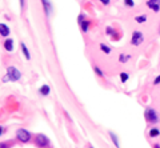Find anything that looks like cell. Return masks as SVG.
<instances>
[{
    "label": "cell",
    "mask_w": 160,
    "mask_h": 148,
    "mask_svg": "<svg viewBox=\"0 0 160 148\" xmlns=\"http://www.w3.org/2000/svg\"><path fill=\"white\" fill-rule=\"evenodd\" d=\"M7 76L11 81H18L21 78V72L16 67H8L7 68Z\"/></svg>",
    "instance_id": "cell-1"
},
{
    "label": "cell",
    "mask_w": 160,
    "mask_h": 148,
    "mask_svg": "<svg viewBox=\"0 0 160 148\" xmlns=\"http://www.w3.org/2000/svg\"><path fill=\"white\" fill-rule=\"evenodd\" d=\"M144 116H146L147 122L148 123H157L159 122V115L154 108H147L146 112H144Z\"/></svg>",
    "instance_id": "cell-2"
},
{
    "label": "cell",
    "mask_w": 160,
    "mask_h": 148,
    "mask_svg": "<svg viewBox=\"0 0 160 148\" xmlns=\"http://www.w3.org/2000/svg\"><path fill=\"white\" fill-rule=\"evenodd\" d=\"M16 137H18L19 142H21V143H28L29 140H31V134H29L27 130H24V128H20V130H18V132H16Z\"/></svg>",
    "instance_id": "cell-3"
},
{
    "label": "cell",
    "mask_w": 160,
    "mask_h": 148,
    "mask_svg": "<svg viewBox=\"0 0 160 148\" xmlns=\"http://www.w3.org/2000/svg\"><path fill=\"white\" fill-rule=\"evenodd\" d=\"M144 41V35H143L140 31H135L132 33V38H131V44L132 46H140V44Z\"/></svg>",
    "instance_id": "cell-4"
},
{
    "label": "cell",
    "mask_w": 160,
    "mask_h": 148,
    "mask_svg": "<svg viewBox=\"0 0 160 148\" xmlns=\"http://www.w3.org/2000/svg\"><path fill=\"white\" fill-rule=\"evenodd\" d=\"M35 143H36V145H39V147H47V145L50 144V139L43 134H38L35 137Z\"/></svg>",
    "instance_id": "cell-5"
},
{
    "label": "cell",
    "mask_w": 160,
    "mask_h": 148,
    "mask_svg": "<svg viewBox=\"0 0 160 148\" xmlns=\"http://www.w3.org/2000/svg\"><path fill=\"white\" fill-rule=\"evenodd\" d=\"M78 20H79V26L82 27L83 32H88V27H90L91 21L84 20V15H80V16L78 18Z\"/></svg>",
    "instance_id": "cell-6"
},
{
    "label": "cell",
    "mask_w": 160,
    "mask_h": 148,
    "mask_svg": "<svg viewBox=\"0 0 160 148\" xmlns=\"http://www.w3.org/2000/svg\"><path fill=\"white\" fill-rule=\"evenodd\" d=\"M147 6H148L151 9H154L155 12H159V9H160L159 0H148V1H147Z\"/></svg>",
    "instance_id": "cell-7"
},
{
    "label": "cell",
    "mask_w": 160,
    "mask_h": 148,
    "mask_svg": "<svg viewBox=\"0 0 160 148\" xmlns=\"http://www.w3.org/2000/svg\"><path fill=\"white\" fill-rule=\"evenodd\" d=\"M9 27L8 26H6V24H0V35L1 36H4V38H6V36H8L9 35Z\"/></svg>",
    "instance_id": "cell-8"
},
{
    "label": "cell",
    "mask_w": 160,
    "mask_h": 148,
    "mask_svg": "<svg viewBox=\"0 0 160 148\" xmlns=\"http://www.w3.org/2000/svg\"><path fill=\"white\" fill-rule=\"evenodd\" d=\"M39 92H40V95H43V96H48V95H50V92H51V88L48 87L47 84H44V85H41V87H40Z\"/></svg>",
    "instance_id": "cell-9"
},
{
    "label": "cell",
    "mask_w": 160,
    "mask_h": 148,
    "mask_svg": "<svg viewBox=\"0 0 160 148\" xmlns=\"http://www.w3.org/2000/svg\"><path fill=\"white\" fill-rule=\"evenodd\" d=\"M4 48H6V51H8V52L14 51V41H12L11 39H7V40L4 41Z\"/></svg>",
    "instance_id": "cell-10"
},
{
    "label": "cell",
    "mask_w": 160,
    "mask_h": 148,
    "mask_svg": "<svg viewBox=\"0 0 160 148\" xmlns=\"http://www.w3.org/2000/svg\"><path fill=\"white\" fill-rule=\"evenodd\" d=\"M21 49H23V53H24V56H26V59L29 60V59H31V55H29V51H28V48L26 47L24 43H21Z\"/></svg>",
    "instance_id": "cell-11"
},
{
    "label": "cell",
    "mask_w": 160,
    "mask_h": 148,
    "mask_svg": "<svg viewBox=\"0 0 160 148\" xmlns=\"http://www.w3.org/2000/svg\"><path fill=\"white\" fill-rule=\"evenodd\" d=\"M135 21H136V23H139V24L146 23V21H147V16H146V15H140V16H136V18H135Z\"/></svg>",
    "instance_id": "cell-12"
},
{
    "label": "cell",
    "mask_w": 160,
    "mask_h": 148,
    "mask_svg": "<svg viewBox=\"0 0 160 148\" xmlns=\"http://www.w3.org/2000/svg\"><path fill=\"white\" fill-rule=\"evenodd\" d=\"M159 135H160L159 128H151V131H149V136L151 137H157Z\"/></svg>",
    "instance_id": "cell-13"
},
{
    "label": "cell",
    "mask_w": 160,
    "mask_h": 148,
    "mask_svg": "<svg viewBox=\"0 0 160 148\" xmlns=\"http://www.w3.org/2000/svg\"><path fill=\"white\" fill-rule=\"evenodd\" d=\"M110 136H111V139H112V142H114V144L116 145V147H119V140H117V137H116V135L112 132V131H110Z\"/></svg>",
    "instance_id": "cell-14"
},
{
    "label": "cell",
    "mask_w": 160,
    "mask_h": 148,
    "mask_svg": "<svg viewBox=\"0 0 160 148\" xmlns=\"http://www.w3.org/2000/svg\"><path fill=\"white\" fill-rule=\"evenodd\" d=\"M100 49H102L105 55H110V53H111V48H110V47H107L105 44H100Z\"/></svg>",
    "instance_id": "cell-15"
},
{
    "label": "cell",
    "mask_w": 160,
    "mask_h": 148,
    "mask_svg": "<svg viewBox=\"0 0 160 148\" xmlns=\"http://www.w3.org/2000/svg\"><path fill=\"white\" fill-rule=\"evenodd\" d=\"M41 3L44 6V9H46V14H50V4H48V0H41Z\"/></svg>",
    "instance_id": "cell-16"
},
{
    "label": "cell",
    "mask_w": 160,
    "mask_h": 148,
    "mask_svg": "<svg viewBox=\"0 0 160 148\" xmlns=\"http://www.w3.org/2000/svg\"><path fill=\"white\" fill-rule=\"evenodd\" d=\"M120 80H122V83H125V81L128 80V73L127 72H122V73H120Z\"/></svg>",
    "instance_id": "cell-17"
},
{
    "label": "cell",
    "mask_w": 160,
    "mask_h": 148,
    "mask_svg": "<svg viewBox=\"0 0 160 148\" xmlns=\"http://www.w3.org/2000/svg\"><path fill=\"white\" fill-rule=\"evenodd\" d=\"M129 58H131V56H129V55H127V56H124V55H120V56H119V61H122V63H125V61H127Z\"/></svg>",
    "instance_id": "cell-18"
},
{
    "label": "cell",
    "mask_w": 160,
    "mask_h": 148,
    "mask_svg": "<svg viewBox=\"0 0 160 148\" xmlns=\"http://www.w3.org/2000/svg\"><path fill=\"white\" fill-rule=\"evenodd\" d=\"M93 70H95V72H96V75H97V76H102V78H103V76H104V75H103V71L100 70L99 67H95V68H93Z\"/></svg>",
    "instance_id": "cell-19"
},
{
    "label": "cell",
    "mask_w": 160,
    "mask_h": 148,
    "mask_svg": "<svg viewBox=\"0 0 160 148\" xmlns=\"http://www.w3.org/2000/svg\"><path fill=\"white\" fill-rule=\"evenodd\" d=\"M124 3H125V6H128V7H134L135 6L134 0H124Z\"/></svg>",
    "instance_id": "cell-20"
},
{
    "label": "cell",
    "mask_w": 160,
    "mask_h": 148,
    "mask_svg": "<svg viewBox=\"0 0 160 148\" xmlns=\"http://www.w3.org/2000/svg\"><path fill=\"white\" fill-rule=\"evenodd\" d=\"M154 84H155V85L160 84V75L157 76V78H156V79H155V80H154Z\"/></svg>",
    "instance_id": "cell-21"
},
{
    "label": "cell",
    "mask_w": 160,
    "mask_h": 148,
    "mask_svg": "<svg viewBox=\"0 0 160 148\" xmlns=\"http://www.w3.org/2000/svg\"><path fill=\"white\" fill-rule=\"evenodd\" d=\"M99 1L102 4H104V6H108V4H110V0H99Z\"/></svg>",
    "instance_id": "cell-22"
},
{
    "label": "cell",
    "mask_w": 160,
    "mask_h": 148,
    "mask_svg": "<svg viewBox=\"0 0 160 148\" xmlns=\"http://www.w3.org/2000/svg\"><path fill=\"white\" fill-rule=\"evenodd\" d=\"M24 4H26V0H20V7L24 8Z\"/></svg>",
    "instance_id": "cell-23"
},
{
    "label": "cell",
    "mask_w": 160,
    "mask_h": 148,
    "mask_svg": "<svg viewBox=\"0 0 160 148\" xmlns=\"http://www.w3.org/2000/svg\"><path fill=\"white\" fill-rule=\"evenodd\" d=\"M3 132H4V127H1V125H0V136L3 135Z\"/></svg>",
    "instance_id": "cell-24"
},
{
    "label": "cell",
    "mask_w": 160,
    "mask_h": 148,
    "mask_svg": "<svg viewBox=\"0 0 160 148\" xmlns=\"http://www.w3.org/2000/svg\"><path fill=\"white\" fill-rule=\"evenodd\" d=\"M111 31H112V29H111V27H108V28H107V33H108V35H111V33H112Z\"/></svg>",
    "instance_id": "cell-25"
},
{
    "label": "cell",
    "mask_w": 160,
    "mask_h": 148,
    "mask_svg": "<svg viewBox=\"0 0 160 148\" xmlns=\"http://www.w3.org/2000/svg\"><path fill=\"white\" fill-rule=\"evenodd\" d=\"M0 147H7V144H4V143H1V144H0Z\"/></svg>",
    "instance_id": "cell-26"
}]
</instances>
